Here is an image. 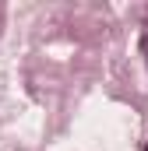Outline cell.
<instances>
[{
	"label": "cell",
	"mask_w": 148,
	"mask_h": 151,
	"mask_svg": "<svg viewBox=\"0 0 148 151\" xmlns=\"http://www.w3.org/2000/svg\"><path fill=\"white\" fill-rule=\"evenodd\" d=\"M145 151H148V144H145Z\"/></svg>",
	"instance_id": "obj_2"
},
{
	"label": "cell",
	"mask_w": 148,
	"mask_h": 151,
	"mask_svg": "<svg viewBox=\"0 0 148 151\" xmlns=\"http://www.w3.org/2000/svg\"><path fill=\"white\" fill-rule=\"evenodd\" d=\"M141 53H145V60H148V32L141 35Z\"/></svg>",
	"instance_id": "obj_1"
}]
</instances>
